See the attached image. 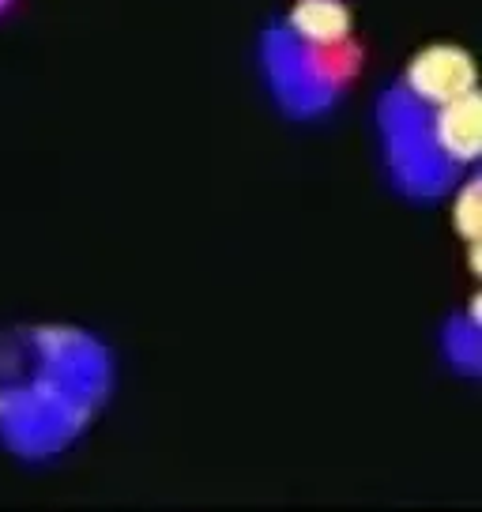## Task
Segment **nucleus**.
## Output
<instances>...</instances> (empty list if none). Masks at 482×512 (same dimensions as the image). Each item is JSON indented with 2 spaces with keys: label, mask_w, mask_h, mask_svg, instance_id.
Listing matches in <instances>:
<instances>
[{
  "label": "nucleus",
  "mask_w": 482,
  "mask_h": 512,
  "mask_svg": "<svg viewBox=\"0 0 482 512\" xmlns=\"http://www.w3.org/2000/svg\"><path fill=\"white\" fill-rule=\"evenodd\" d=\"M471 87H475V64L456 46L426 49L407 68V91L430 106H449L456 98L471 95Z\"/></svg>",
  "instance_id": "f257e3e1"
},
{
  "label": "nucleus",
  "mask_w": 482,
  "mask_h": 512,
  "mask_svg": "<svg viewBox=\"0 0 482 512\" xmlns=\"http://www.w3.org/2000/svg\"><path fill=\"white\" fill-rule=\"evenodd\" d=\"M434 144L441 147L452 162H471L479 155L482 128H479V95H475V91L449 102V106H437Z\"/></svg>",
  "instance_id": "f03ea898"
},
{
  "label": "nucleus",
  "mask_w": 482,
  "mask_h": 512,
  "mask_svg": "<svg viewBox=\"0 0 482 512\" xmlns=\"http://www.w3.org/2000/svg\"><path fill=\"white\" fill-rule=\"evenodd\" d=\"M290 31L306 46H339L347 38V12L332 0H306L294 8Z\"/></svg>",
  "instance_id": "7ed1b4c3"
},
{
  "label": "nucleus",
  "mask_w": 482,
  "mask_h": 512,
  "mask_svg": "<svg viewBox=\"0 0 482 512\" xmlns=\"http://www.w3.org/2000/svg\"><path fill=\"white\" fill-rule=\"evenodd\" d=\"M456 226H460V234H464L467 241H479V230H482L479 181H471V185L460 192V200H456Z\"/></svg>",
  "instance_id": "20e7f679"
}]
</instances>
